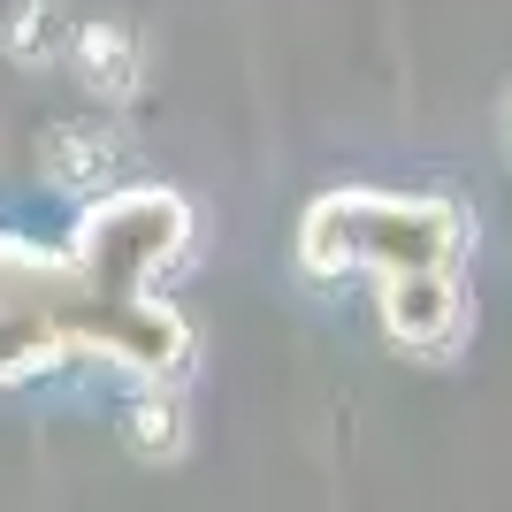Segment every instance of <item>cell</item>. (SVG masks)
Instances as JSON below:
<instances>
[{
    "label": "cell",
    "instance_id": "obj_2",
    "mask_svg": "<svg viewBox=\"0 0 512 512\" xmlns=\"http://www.w3.org/2000/svg\"><path fill=\"white\" fill-rule=\"evenodd\" d=\"M123 169H130V153L107 115H69V123H54L39 138V176L54 192L107 199V192H123Z\"/></svg>",
    "mask_w": 512,
    "mask_h": 512
},
{
    "label": "cell",
    "instance_id": "obj_4",
    "mask_svg": "<svg viewBox=\"0 0 512 512\" xmlns=\"http://www.w3.org/2000/svg\"><path fill=\"white\" fill-rule=\"evenodd\" d=\"M69 62H77V77H85V92L100 107H130V100H138V85H146V54H138L115 23H77Z\"/></svg>",
    "mask_w": 512,
    "mask_h": 512
},
{
    "label": "cell",
    "instance_id": "obj_5",
    "mask_svg": "<svg viewBox=\"0 0 512 512\" xmlns=\"http://www.w3.org/2000/svg\"><path fill=\"white\" fill-rule=\"evenodd\" d=\"M69 39H77V16H69L62 0H16L8 23H0V46H8V62H16V69L69 62Z\"/></svg>",
    "mask_w": 512,
    "mask_h": 512
},
{
    "label": "cell",
    "instance_id": "obj_6",
    "mask_svg": "<svg viewBox=\"0 0 512 512\" xmlns=\"http://www.w3.org/2000/svg\"><path fill=\"white\" fill-rule=\"evenodd\" d=\"M123 444H130V459L138 467H161V459H176L184 451V406H176V390H138L130 398V413H123Z\"/></svg>",
    "mask_w": 512,
    "mask_h": 512
},
{
    "label": "cell",
    "instance_id": "obj_3",
    "mask_svg": "<svg viewBox=\"0 0 512 512\" xmlns=\"http://www.w3.org/2000/svg\"><path fill=\"white\" fill-rule=\"evenodd\" d=\"M459 321H467V306H459V276L444 268H398V276H383V329L398 344H413V352H444L451 337H459Z\"/></svg>",
    "mask_w": 512,
    "mask_h": 512
},
{
    "label": "cell",
    "instance_id": "obj_1",
    "mask_svg": "<svg viewBox=\"0 0 512 512\" xmlns=\"http://www.w3.org/2000/svg\"><path fill=\"white\" fill-rule=\"evenodd\" d=\"M459 214L444 199H390V192H337L321 199L314 222H306V260L321 276H344V268H444L459 260Z\"/></svg>",
    "mask_w": 512,
    "mask_h": 512
}]
</instances>
